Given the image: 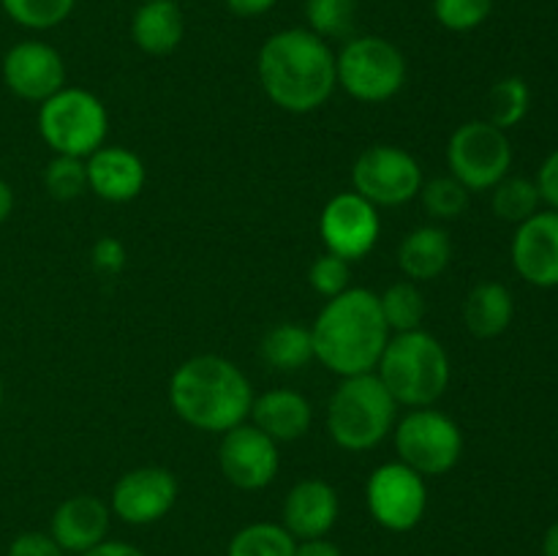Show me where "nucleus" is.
Listing matches in <instances>:
<instances>
[{
  "instance_id": "nucleus-1",
  "label": "nucleus",
  "mask_w": 558,
  "mask_h": 556,
  "mask_svg": "<svg viewBox=\"0 0 558 556\" xmlns=\"http://www.w3.org/2000/svg\"><path fill=\"white\" fill-rule=\"evenodd\" d=\"M256 65L270 101L294 114L319 109L338 85L336 55L325 38L305 27H289L267 38Z\"/></svg>"
},
{
  "instance_id": "nucleus-2",
  "label": "nucleus",
  "mask_w": 558,
  "mask_h": 556,
  "mask_svg": "<svg viewBox=\"0 0 558 556\" xmlns=\"http://www.w3.org/2000/svg\"><path fill=\"white\" fill-rule=\"evenodd\" d=\"M314 354L341 376L371 374L390 341L379 294L371 289H347L327 300L311 327Z\"/></svg>"
},
{
  "instance_id": "nucleus-3",
  "label": "nucleus",
  "mask_w": 558,
  "mask_h": 556,
  "mask_svg": "<svg viewBox=\"0 0 558 556\" xmlns=\"http://www.w3.org/2000/svg\"><path fill=\"white\" fill-rule=\"evenodd\" d=\"M174 412L199 431H221L243 423L251 414L254 390L243 371L218 354L191 358L169 382Z\"/></svg>"
},
{
  "instance_id": "nucleus-4",
  "label": "nucleus",
  "mask_w": 558,
  "mask_h": 556,
  "mask_svg": "<svg viewBox=\"0 0 558 556\" xmlns=\"http://www.w3.org/2000/svg\"><path fill=\"white\" fill-rule=\"evenodd\" d=\"M379 379L398 403L430 407L450 385V358L445 347L425 330H407L390 338L381 352Z\"/></svg>"
},
{
  "instance_id": "nucleus-5",
  "label": "nucleus",
  "mask_w": 558,
  "mask_h": 556,
  "mask_svg": "<svg viewBox=\"0 0 558 556\" xmlns=\"http://www.w3.org/2000/svg\"><path fill=\"white\" fill-rule=\"evenodd\" d=\"M398 401L376 374L343 376L327 407V428L343 450H371L396 423Z\"/></svg>"
},
{
  "instance_id": "nucleus-6",
  "label": "nucleus",
  "mask_w": 558,
  "mask_h": 556,
  "mask_svg": "<svg viewBox=\"0 0 558 556\" xmlns=\"http://www.w3.org/2000/svg\"><path fill=\"white\" fill-rule=\"evenodd\" d=\"M38 131L58 156L85 158L104 145L107 109L82 87H63L38 109Z\"/></svg>"
},
{
  "instance_id": "nucleus-7",
  "label": "nucleus",
  "mask_w": 558,
  "mask_h": 556,
  "mask_svg": "<svg viewBox=\"0 0 558 556\" xmlns=\"http://www.w3.org/2000/svg\"><path fill=\"white\" fill-rule=\"evenodd\" d=\"M336 74L343 90L365 104H381L407 82V60L401 49L379 36L347 41L336 58Z\"/></svg>"
},
{
  "instance_id": "nucleus-8",
  "label": "nucleus",
  "mask_w": 558,
  "mask_h": 556,
  "mask_svg": "<svg viewBox=\"0 0 558 556\" xmlns=\"http://www.w3.org/2000/svg\"><path fill=\"white\" fill-rule=\"evenodd\" d=\"M447 164L452 178L469 191H488L507 178L512 164V145L501 129L488 120L463 123L447 145Z\"/></svg>"
},
{
  "instance_id": "nucleus-9",
  "label": "nucleus",
  "mask_w": 558,
  "mask_h": 556,
  "mask_svg": "<svg viewBox=\"0 0 558 556\" xmlns=\"http://www.w3.org/2000/svg\"><path fill=\"white\" fill-rule=\"evenodd\" d=\"M396 450L401 463L420 474H445L463 452L461 428L436 409H414L398 423Z\"/></svg>"
},
{
  "instance_id": "nucleus-10",
  "label": "nucleus",
  "mask_w": 558,
  "mask_h": 556,
  "mask_svg": "<svg viewBox=\"0 0 558 556\" xmlns=\"http://www.w3.org/2000/svg\"><path fill=\"white\" fill-rule=\"evenodd\" d=\"M352 183L354 191L371 205L396 207L420 194L423 169L401 147L374 145L354 164Z\"/></svg>"
},
{
  "instance_id": "nucleus-11",
  "label": "nucleus",
  "mask_w": 558,
  "mask_h": 556,
  "mask_svg": "<svg viewBox=\"0 0 558 556\" xmlns=\"http://www.w3.org/2000/svg\"><path fill=\"white\" fill-rule=\"evenodd\" d=\"M365 496H368L371 516L392 532H407L417 527L428 505L423 474L401 461L381 463L371 474Z\"/></svg>"
},
{
  "instance_id": "nucleus-12",
  "label": "nucleus",
  "mask_w": 558,
  "mask_h": 556,
  "mask_svg": "<svg viewBox=\"0 0 558 556\" xmlns=\"http://www.w3.org/2000/svg\"><path fill=\"white\" fill-rule=\"evenodd\" d=\"M319 229L330 254L347 262L360 259L374 249L379 238V213L357 191H347L327 202Z\"/></svg>"
},
{
  "instance_id": "nucleus-13",
  "label": "nucleus",
  "mask_w": 558,
  "mask_h": 556,
  "mask_svg": "<svg viewBox=\"0 0 558 556\" xmlns=\"http://www.w3.org/2000/svg\"><path fill=\"white\" fill-rule=\"evenodd\" d=\"M218 461L229 483L238 488H265L278 472V445L256 425L240 423L223 434Z\"/></svg>"
},
{
  "instance_id": "nucleus-14",
  "label": "nucleus",
  "mask_w": 558,
  "mask_h": 556,
  "mask_svg": "<svg viewBox=\"0 0 558 556\" xmlns=\"http://www.w3.org/2000/svg\"><path fill=\"white\" fill-rule=\"evenodd\" d=\"M3 82L14 96L44 104L49 96L63 90V58L44 41H20L5 52Z\"/></svg>"
},
{
  "instance_id": "nucleus-15",
  "label": "nucleus",
  "mask_w": 558,
  "mask_h": 556,
  "mask_svg": "<svg viewBox=\"0 0 558 556\" xmlns=\"http://www.w3.org/2000/svg\"><path fill=\"white\" fill-rule=\"evenodd\" d=\"M178 499V480L163 467H142L114 483L112 510L125 523H153Z\"/></svg>"
},
{
  "instance_id": "nucleus-16",
  "label": "nucleus",
  "mask_w": 558,
  "mask_h": 556,
  "mask_svg": "<svg viewBox=\"0 0 558 556\" xmlns=\"http://www.w3.org/2000/svg\"><path fill=\"white\" fill-rule=\"evenodd\" d=\"M512 265L534 287H558V210L534 213L518 227Z\"/></svg>"
},
{
  "instance_id": "nucleus-17",
  "label": "nucleus",
  "mask_w": 558,
  "mask_h": 556,
  "mask_svg": "<svg viewBox=\"0 0 558 556\" xmlns=\"http://www.w3.org/2000/svg\"><path fill=\"white\" fill-rule=\"evenodd\" d=\"M338 518V494L325 480H303L294 485L283 505V523L294 540L325 537Z\"/></svg>"
},
{
  "instance_id": "nucleus-18",
  "label": "nucleus",
  "mask_w": 558,
  "mask_h": 556,
  "mask_svg": "<svg viewBox=\"0 0 558 556\" xmlns=\"http://www.w3.org/2000/svg\"><path fill=\"white\" fill-rule=\"evenodd\" d=\"M109 532V507L98 496H71L54 510L52 540L63 551L85 554L104 543Z\"/></svg>"
},
{
  "instance_id": "nucleus-19",
  "label": "nucleus",
  "mask_w": 558,
  "mask_h": 556,
  "mask_svg": "<svg viewBox=\"0 0 558 556\" xmlns=\"http://www.w3.org/2000/svg\"><path fill=\"white\" fill-rule=\"evenodd\" d=\"M85 167L87 185L101 200L129 202L145 189V164L125 147H98Z\"/></svg>"
},
{
  "instance_id": "nucleus-20",
  "label": "nucleus",
  "mask_w": 558,
  "mask_h": 556,
  "mask_svg": "<svg viewBox=\"0 0 558 556\" xmlns=\"http://www.w3.org/2000/svg\"><path fill=\"white\" fill-rule=\"evenodd\" d=\"M251 418L259 431H265L276 442L300 439L311 428V403L308 398L294 390H270L254 398Z\"/></svg>"
},
{
  "instance_id": "nucleus-21",
  "label": "nucleus",
  "mask_w": 558,
  "mask_h": 556,
  "mask_svg": "<svg viewBox=\"0 0 558 556\" xmlns=\"http://www.w3.org/2000/svg\"><path fill=\"white\" fill-rule=\"evenodd\" d=\"M185 22L178 0H147L136 9L131 36L147 55H169L183 41Z\"/></svg>"
},
{
  "instance_id": "nucleus-22",
  "label": "nucleus",
  "mask_w": 558,
  "mask_h": 556,
  "mask_svg": "<svg viewBox=\"0 0 558 556\" xmlns=\"http://www.w3.org/2000/svg\"><path fill=\"white\" fill-rule=\"evenodd\" d=\"M452 243L441 227H420L398 249V265L412 281H430L450 265Z\"/></svg>"
},
{
  "instance_id": "nucleus-23",
  "label": "nucleus",
  "mask_w": 558,
  "mask_h": 556,
  "mask_svg": "<svg viewBox=\"0 0 558 556\" xmlns=\"http://www.w3.org/2000/svg\"><path fill=\"white\" fill-rule=\"evenodd\" d=\"M515 303L505 283L485 281L469 292L463 303V319L477 338H496L510 327Z\"/></svg>"
},
{
  "instance_id": "nucleus-24",
  "label": "nucleus",
  "mask_w": 558,
  "mask_h": 556,
  "mask_svg": "<svg viewBox=\"0 0 558 556\" xmlns=\"http://www.w3.org/2000/svg\"><path fill=\"white\" fill-rule=\"evenodd\" d=\"M262 354H265L267 363L278 371H298L305 368L314 354V338H311L308 327L292 325V322H283V325L272 327L270 333L262 341Z\"/></svg>"
},
{
  "instance_id": "nucleus-25",
  "label": "nucleus",
  "mask_w": 558,
  "mask_h": 556,
  "mask_svg": "<svg viewBox=\"0 0 558 556\" xmlns=\"http://www.w3.org/2000/svg\"><path fill=\"white\" fill-rule=\"evenodd\" d=\"M298 543L278 523H251L229 543L227 556H294Z\"/></svg>"
},
{
  "instance_id": "nucleus-26",
  "label": "nucleus",
  "mask_w": 558,
  "mask_h": 556,
  "mask_svg": "<svg viewBox=\"0 0 558 556\" xmlns=\"http://www.w3.org/2000/svg\"><path fill=\"white\" fill-rule=\"evenodd\" d=\"M379 305L390 330H420L425 319V298L412 281L392 283L385 294H379Z\"/></svg>"
},
{
  "instance_id": "nucleus-27",
  "label": "nucleus",
  "mask_w": 558,
  "mask_h": 556,
  "mask_svg": "<svg viewBox=\"0 0 558 556\" xmlns=\"http://www.w3.org/2000/svg\"><path fill=\"white\" fill-rule=\"evenodd\" d=\"M529 104H532V93H529L526 82L521 76H507L490 87L488 123H494L501 131L512 129L526 118Z\"/></svg>"
},
{
  "instance_id": "nucleus-28",
  "label": "nucleus",
  "mask_w": 558,
  "mask_h": 556,
  "mask_svg": "<svg viewBox=\"0 0 558 556\" xmlns=\"http://www.w3.org/2000/svg\"><path fill=\"white\" fill-rule=\"evenodd\" d=\"M537 183L526 178H505L494 185V213L505 221L523 223L539 213Z\"/></svg>"
},
{
  "instance_id": "nucleus-29",
  "label": "nucleus",
  "mask_w": 558,
  "mask_h": 556,
  "mask_svg": "<svg viewBox=\"0 0 558 556\" xmlns=\"http://www.w3.org/2000/svg\"><path fill=\"white\" fill-rule=\"evenodd\" d=\"M305 16L319 38H347L357 22V0H305Z\"/></svg>"
},
{
  "instance_id": "nucleus-30",
  "label": "nucleus",
  "mask_w": 558,
  "mask_h": 556,
  "mask_svg": "<svg viewBox=\"0 0 558 556\" xmlns=\"http://www.w3.org/2000/svg\"><path fill=\"white\" fill-rule=\"evenodd\" d=\"M3 11L27 31H49L71 14L76 0H0Z\"/></svg>"
},
{
  "instance_id": "nucleus-31",
  "label": "nucleus",
  "mask_w": 558,
  "mask_h": 556,
  "mask_svg": "<svg viewBox=\"0 0 558 556\" xmlns=\"http://www.w3.org/2000/svg\"><path fill=\"white\" fill-rule=\"evenodd\" d=\"M423 207L434 218H458L469 205V189L456 178H434L420 185Z\"/></svg>"
},
{
  "instance_id": "nucleus-32",
  "label": "nucleus",
  "mask_w": 558,
  "mask_h": 556,
  "mask_svg": "<svg viewBox=\"0 0 558 556\" xmlns=\"http://www.w3.org/2000/svg\"><path fill=\"white\" fill-rule=\"evenodd\" d=\"M44 185L54 200H76L87 185V167L82 164V158L58 156L54 161H49L47 172H44Z\"/></svg>"
},
{
  "instance_id": "nucleus-33",
  "label": "nucleus",
  "mask_w": 558,
  "mask_h": 556,
  "mask_svg": "<svg viewBox=\"0 0 558 556\" xmlns=\"http://www.w3.org/2000/svg\"><path fill=\"white\" fill-rule=\"evenodd\" d=\"M494 11V0H434V14L447 31L466 33L483 25Z\"/></svg>"
},
{
  "instance_id": "nucleus-34",
  "label": "nucleus",
  "mask_w": 558,
  "mask_h": 556,
  "mask_svg": "<svg viewBox=\"0 0 558 556\" xmlns=\"http://www.w3.org/2000/svg\"><path fill=\"white\" fill-rule=\"evenodd\" d=\"M308 281L319 294L336 298V294L347 292L349 287V262L327 251V254H322L319 259L311 265Z\"/></svg>"
},
{
  "instance_id": "nucleus-35",
  "label": "nucleus",
  "mask_w": 558,
  "mask_h": 556,
  "mask_svg": "<svg viewBox=\"0 0 558 556\" xmlns=\"http://www.w3.org/2000/svg\"><path fill=\"white\" fill-rule=\"evenodd\" d=\"M9 556H63V548L52 540V534L25 532L11 543Z\"/></svg>"
},
{
  "instance_id": "nucleus-36",
  "label": "nucleus",
  "mask_w": 558,
  "mask_h": 556,
  "mask_svg": "<svg viewBox=\"0 0 558 556\" xmlns=\"http://www.w3.org/2000/svg\"><path fill=\"white\" fill-rule=\"evenodd\" d=\"M93 262L101 273H118L125 265V249L120 240L104 238L98 240L96 249H93Z\"/></svg>"
},
{
  "instance_id": "nucleus-37",
  "label": "nucleus",
  "mask_w": 558,
  "mask_h": 556,
  "mask_svg": "<svg viewBox=\"0 0 558 556\" xmlns=\"http://www.w3.org/2000/svg\"><path fill=\"white\" fill-rule=\"evenodd\" d=\"M537 191H539V200L548 202L554 210H558V150L550 153V156L543 161V167H539Z\"/></svg>"
},
{
  "instance_id": "nucleus-38",
  "label": "nucleus",
  "mask_w": 558,
  "mask_h": 556,
  "mask_svg": "<svg viewBox=\"0 0 558 556\" xmlns=\"http://www.w3.org/2000/svg\"><path fill=\"white\" fill-rule=\"evenodd\" d=\"M278 0H227V9L234 16H262L276 5Z\"/></svg>"
},
{
  "instance_id": "nucleus-39",
  "label": "nucleus",
  "mask_w": 558,
  "mask_h": 556,
  "mask_svg": "<svg viewBox=\"0 0 558 556\" xmlns=\"http://www.w3.org/2000/svg\"><path fill=\"white\" fill-rule=\"evenodd\" d=\"M294 556H343V554L338 551L336 543H330V540L314 537V540H303V543L298 545V551H294Z\"/></svg>"
},
{
  "instance_id": "nucleus-40",
  "label": "nucleus",
  "mask_w": 558,
  "mask_h": 556,
  "mask_svg": "<svg viewBox=\"0 0 558 556\" xmlns=\"http://www.w3.org/2000/svg\"><path fill=\"white\" fill-rule=\"evenodd\" d=\"M82 556H145V554L129 543H107V540H104V543H98L96 548L85 551Z\"/></svg>"
},
{
  "instance_id": "nucleus-41",
  "label": "nucleus",
  "mask_w": 558,
  "mask_h": 556,
  "mask_svg": "<svg viewBox=\"0 0 558 556\" xmlns=\"http://www.w3.org/2000/svg\"><path fill=\"white\" fill-rule=\"evenodd\" d=\"M11 210H14V191L5 180H0V223L11 216Z\"/></svg>"
},
{
  "instance_id": "nucleus-42",
  "label": "nucleus",
  "mask_w": 558,
  "mask_h": 556,
  "mask_svg": "<svg viewBox=\"0 0 558 556\" xmlns=\"http://www.w3.org/2000/svg\"><path fill=\"white\" fill-rule=\"evenodd\" d=\"M543 556H558V521L548 529V532H545Z\"/></svg>"
},
{
  "instance_id": "nucleus-43",
  "label": "nucleus",
  "mask_w": 558,
  "mask_h": 556,
  "mask_svg": "<svg viewBox=\"0 0 558 556\" xmlns=\"http://www.w3.org/2000/svg\"><path fill=\"white\" fill-rule=\"evenodd\" d=\"M0 403H3V382H0Z\"/></svg>"
}]
</instances>
